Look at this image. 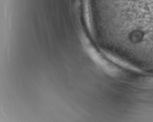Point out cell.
<instances>
[{"instance_id":"obj_1","label":"cell","mask_w":153,"mask_h":122,"mask_svg":"<svg viewBox=\"0 0 153 122\" xmlns=\"http://www.w3.org/2000/svg\"><path fill=\"white\" fill-rule=\"evenodd\" d=\"M94 37L102 50L153 65V0H87Z\"/></svg>"}]
</instances>
